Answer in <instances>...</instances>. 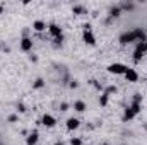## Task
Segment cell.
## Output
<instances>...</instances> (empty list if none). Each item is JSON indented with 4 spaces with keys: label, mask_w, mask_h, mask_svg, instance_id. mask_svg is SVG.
I'll use <instances>...</instances> for the list:
<instances>
[{
    "label": "cell",
    "mask_w": 147,
    "mask_h": 145,
    "mask_svg": "<svg viewBox=\"0 0 147 145\" xmlns=\"http://www.w3.org/2000/svg\"><path fill=\"white\" fill-rule=\"evenodd\" d=\"M103 145H110V144H103Z\"/></svg>",
    "instance_id": "obj_29"
},
{
    "label": "cell",
    "mask_w": 147,
    "mask_h": 145,
    "mask_svg": "<svg viewBox=\"0 0 147 145\" xmlns=\"http://www.w3.org/2000/svg\"><path fill=\"white\" fill-rule=\"evenodd\" d=\"M45 28H46V24H45L43 21H34V22H33V29H34V31H38V33H41Z\"/></svg>",
    "instance_id": "obj_11"
},
{
    "label": "cell",
    "mask_w": 147,
    "mask_h": 145,
    "mask_svg": "<svg viewBox=\"0 0 147 145\" xmlns=\"http://www.w3.org/2000/svg\"><path fill=\"white\" fill-rule=\"evenodd\" d=\"M137 114L132 111V108H127V111H125V116H123V119H134Z\"/></svg>",
    "instance_id": "obj_13"
},
{
    "label": "cell",
    "mask_w": 147,
    "mask_h": 145,
    "mask_svg": "<svg viewBox=\"0 0 147 145\" xmlns=\"http://www.w3.org/2000/svg\"><path fill=\"white\" fill-rule=\"evenodd\" d=\"M38 132H33V133H29V137L26 138V144L28 145H36L38 144Z\"/></svg>",
    "instance_id": "obj_10"
},
{
    "label": "cell",
    "mask_w": 147,
    "mask_h": 145,
    "mask_svg": "<svg viewBox=\"0 0 147 145\" xmlns=\"http://www.w3.org/2000/svg\"><path fill=\"white\" fill-rule=\"evenodd\" d=\"M110 14H111V17H118L121 14V7H113L110 10Z\"/></svg>",
    "instance_id": "obj_14"
},
{
    "label": "cell",
    "mask_w": 147,
    "mask_h": 145,
    "mask_svg": "<svg viewBox=\"0 0 147 145\" xmlns=\"http://www.w3.org/2000/svg\"><path fill=\"white\" fill-rule=\"evenodd\" d=\"M108 97H110V96H108V94L105 92V94H103V96L99 97V104H101V106H106V104H108Z\"/></svg>",
    "instance_id": "obj_15"
},
{
    "label": "cell",
    "mask_w": 147,
    "mask_h": 145,
    "mask_svg": "<svg viewBox=\"0 0 147 145\" xmlns=\"http://www.w3.org/2000/svg\"><path fill=\"white\" fill-rule=\"evenodd\" d=\"M2 12H3V7H2V5H0V14H2Z\"/></svg>",
    "instance_id": "obj_27"
},
{
    "label": "cell",
    "mask_w": 147,
    "mask_h": 145,
    "mask_svg": "<svg viewBox=\"0 0 147 145\" xmlns=\"http://www.w3.org/2000/svg\"><path fill=\"white\" fill-rule=\"evenodd\" d=\"M70 144H72V145H82V140H80V138H72V140H70Z\"/></svg>",
    "instance_id": "obj_19"
},
{
    "label": "cell",
    "mask_w": 147,
    "mask_h": 145,
    "mask_svg": "<svg viewBox=\"0 0 147 145\" xmlns=\"http://www.w3.org/2000/svg\"><path fill=\"white\" fill-rule=\"evenodd\" d=\"M55 145H63V144H62V142H58V144H55Z\"/></svg>",
    "instance_id": "obj_28"
},
{
    "label": "cell",
    "mask_w": 147,
    "mask_h": 145,
    "mask_svg": "<svg viewBox=\"0 0 147 145\" xmlns=\"http://www.w3.org/2000/svg\"><path fill=\"white\" fill-rule=\"evenodd\" d=\"M41 123H43L45 126H48V128H53V126L57 125V119H55L51 114H45V116L41 118Z\"/></svg>",
    "instance_id": "obj_5"
},
{
    "label": "cell",
    "mask_w": 147,
    "mask_h": 145,
    "mask_svg": "<svg viewBox=\"0 0 147 145\" xmlns=\"http://www.w3.org/2000/svg\"><path fill=\"white\" fill-rule=\"evenodd\" d=\"M17 119V116L16 114H12V116H9V121H16Z\"/></svg>",
    "instance_id": "obj_25"
},
{
    "label": "cell",
    "mask_w": 147,
    "mask_h": 145,
    "mask_svg": "<svg viewBox=\"0 0 147 145\" xmlns=\"http://www.w3.org/2000/svg\"><path fill=\"white\" fill-rule=\"evenodd\" d=\"M21 50H22V51H31V50H33V39L22 38V41H21Z\"/></svg>",
    "instance_id": "obj_6"
},
{
    "label": "cell",
    "mask_w": 147,
    "mask_h": 145,
    "mask_svg": "<svg viewBox=\"0 0 147 145\" xmlns=\"http://www.w3.org/2000/svg\"><path fill=\"white\" fill-rule=\"evenodd\" d=\"M125 79H127L128 82H137V80H139V73L135 72L134 68H128V70L125 72Z\"/></svg>",
    "instance_id": "obj_7"
},
{
    "label": "cell",
    "mask_w": 147,
    "mask_h": 145,
    "mask_svg": "<svg viewBox=\"0 0 147 145\" xmlns=\"http://www.w3.org/2000/svg\"><path fill=\"white\" fill-rule=\"evenodd\" d=\"M144 55H146V48H144V41H142V43L137 44V48H135V51H134V60H135V62H140Z\"/></svg>",
    "instance_id": "obj_4"
},
{
    "label": "cell",
    "mask_w": 147,
    "mask_h": 145,
    "mask_svg": "<svg viewBox=\"0 0 147 145\" xmlns=\"http://www.w3.org/2000/svg\"><path fill=\"white\" fill-rule=\"evenodd\" d=\"M140 101H142V96H140V94H135V97H134V103H139V104H140Z\"/></svg>",
    "instance_id": "obj_21"
},
{
    "label": "cell",
    "mask_w": 147,
    "mask_h": 145,
    "mask_svg": "<svg viewBox=\"0 0 147 145\" xmlns=\"http://www.w3.org/2000/svg\"><path fill=\"white\" fill-rule=\"evenodd\" d=\"M74 109H75L77 113H84V111H86V103H84V101H77V103H74Z\"/></svg>",
    "instance_id": "obj_12"
},
{
    "label": "cell",
    "mask_w": 147,
    "mask_h": 145,
    "mask_svg": "<svg viewBox=\"0 0 147 145\" xmlns=\"http://www.w3.org/2000/svg\"><path fill=\"white\" fill-rule=\"evenodd\" d=\"M123 9H128L130 10V9H134V3H123Z\"/></svg>",
    "instance_id": "obj_23"
},
{
    "label": "cell",
    "mask_w": 147,
    "mask_h": 145,
    "mask_svg": "<svg viewBox=\"0 0 147 145\" xmlns=\"http://www.w3.org/2000/svg\"><path fill=\"white\" fill-rule=\"evenodd\" d=\"M82 39H84V43H86V44H89V46H94V44H96V36L92 34V31H91V29H84Z\"/></svg>",
    "instance_id": "obj_3"
},
{
    "label": "cell",
    "mask_w": 147,
    "mask_h": 145,
    "mask_svg": "<svg viewBox=\"0 0 147 145\" xmlns=\"http://www.w3.org/2000/svg\"><path fill=\"white\" fill-rule=\"evenodd\" d=\"M67 109H69V104L67 103H62L60 104V111H67Z\"/></svg>",
    "instance_id": "obj_22"
},
{
    "label": "cell",
    "mask_w": 147,
    "mask_h": 145,
    "mask_svg": "<svg viewBox=\"0 0 147 145\" xmlns=\"http://www.w3.org/2000/svg\"><path fill=\"white\" fill-rule=\"evenodd\" d=\"M130 108H132V111H134L135 114H139V113H140V104H139V103H134Z\"/></svg>",
    "instance_id": "obj_16"
},
{
    "label": "cell",
    "mask_w": 147,
    "mask_h": 145,
    "mask_svg": "<svg viewBox=\"0 0 147 145\" xmlns=\"http://www.w3.org/2000/svg\"><path fill=\"white\" fill-rule=\"evenodd\" d=\"M48 29H50V34H51L53 38H60V36H63V34H62V28H60V26H57V24H51V26H50Z\"/></svg>",
    "instance_id": "obj_8"
},
{
    "label": "cell",
    "mask_w": 147,
    "mask_h": 145,
    "mask_svg": "<svg viewBox=\"0 0 147 145\" xmlns=\"http://www.w3.org/2000/svg\"><path fill=\"white\" fill-rule=\"evenodd\" d=\"M72 12L74 14H80V12H82V7H80V5H75V7L72 9Z\"/></svg>",
    "instance_id": "obj_18"
},
{
    "label": "cell",
    "mask_w": 147,
    "mask_h": 145,
    "mask_svg": "<svg viewBox=\"0 0 147 145\" xmlns=\"http://www.w3.org/2000/svg\"><path fill=\"white\" fill-rule=\"evenodd\" d=\"M17 109H19V111H21V113H24V111H26V108H24V106H22V104H19V106H17Z\"/></svg>",
    "instance_id": "obj_24"
},
{
    "label": "cell",
    "mask_w": 147,
    "mask_h": 145,
    "mask_svg": "<svg viewBox=\"0 0 147 145\" xmlns=\"http://www.w3.org/2000/svg\"><path fill=\"white\" fill-rule=\"evenodd\" d=\"M144 48H146V53H147V39L144 41Z\"/></svg>",
    "instance_id": "obj_26"
},
{
    "label": "cell",
    "mask_w": 147,
    "mask_h": 145,
    "mask_svg": "<svg viewBox=\"0 0 147 145\" xmlns=\"http://www.w3.org/2000/svg\"><path fill=\"white\" fill-rule=\"evenodd\" d=\"M79 123H80V121H79L77 118H69V119H67V130H70V132H72V130H77V128H79Z\"/></svg>",
    "instance_id": "obj_9"
},
{
    "label": "cell",
    "mask_w": 147,
    "mask_h": 145,
    "mask_svg": "<svg viewBox=\"0 0 147 145\" xmlns=\"http://www.w3.org/2000/svg\"><path fill=\"white\" fill-rule=\"evenodd\" d=\"M111 92H116V87H115V85H110V87L106 89V94H108V96H110Z\"/></svg>",
    "instance_id": "obj_20"
},
{
    "label": "cell",
    "mask_w": 147,
    "mask_h": 145,
    "mask_svg": "<svg viewBox=\"0 0 147 145\" xmlns=\"http://www.w3.org/2000/svg\"><path fill=\"white\" fill-rule=\"evenodd\" d=\"M127 70H128V67L123 65V63H111V65H108V72L115 73V75H125Z\"/></svg>",
    "instance_id": "obj_2"
},
{
    "label": "cell",
    "mask_w": 147,
    "mask_h": 145,
    "mask_svg": "<svg viewBox=\"0 0 147 145\" xmlns=\"http://www.w3.org/2000/svg\"><path fill=\"white\" fill-rule=\"evenodd\" d=\"M39 87H43V79H38L34 82V89H39Z\"/></svg>",
    "instance_id": "obj_17"
},
{
    "label": "cell",
    "mask_w": 147,
    "mask_h": 145,
    "mask_svg": "<svg viewBox=\"0 0 147 145\" xmlns=\"http://www.w3.org/2000/svg\"><path fill=\"white\" fill-rule=\"evenodd\" d=\"M146 33H144V29H134V31H130V33H123L121 36H120V43L121 44H130V43H134V41H139V43H142V41H146Z\"/></svg>",
    "instance_id": "obj_1"
}]
</instances>
